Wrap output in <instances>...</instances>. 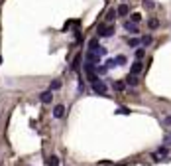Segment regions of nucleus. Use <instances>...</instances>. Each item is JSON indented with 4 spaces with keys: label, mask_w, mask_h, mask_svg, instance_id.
<instances>
[{
    "label": "nucleus",
    "mask_w": 171,
    "mask_h": 166,
    "mask_svg": "<svg viewBox=\"0 0 171 166\" xmlns=\"http://www.w3.org/2000/svg\"><path fill=\"white\" fill-rule=\"evenodd\" d=\"M97 32H98L100 38H110V36H114V28H110V26H106V24H100L97 28Z\"/></svg>",
    "instance_id": "f257e3e1"
},
{
    "label": "nucleus",
    "mask_w": 171,
    "mask_h": 166,
    "mask_svg": "<svg viewBox=\"0 0 171 166\" xmlns=\"http://www.w3.org/2000/svg\"><path fill=\"white\" fill-rule=\"evenodd\" d=\"M90 87H93V91H94L97 95H106V91H108V87H106L104 81H97V83L90 85Z\"/></svg>",
    "instance_id": "f03ea898"
},
{
    "label": "nucleus",
    "mask_w": 171,
    "mask_h": 166,
    "mask_svg": "<svg viewBox=\"0 0 171 166\" xmlns=\"http://www.w3.org/2000/svg\"><path fill=\"white\" fill-rule=\"evenodd\" d=\"M142 69H144V63H142L140 60H136L134 63H132V67H130V75H138Z\"/></svg>",
    "instance_id": "7ed1b4c3"
},
{
    "label": "nucleus",
    "mask_w": 171,
    "mask_h": 166,
    "mask_svg": "<svg viewBox=\"0 0 171 166\" xmlns=\"http://www.w3.org/2000/svg\"><path fill=\"white\" fill-rule=\"evenodd\" d=\"M53 117H55V119L65 117V107H63V105H55V107H53Z\"/></svg>",
    "instance_id": "20e7f679"
},
{
    "label": "nucleus",
    "mask_w": 171,
    "mask_h": 166,
    "mask_svg": "<svg viewBox=\"0 0 171 166\" xmlns=\"http://www.w3.org/2000/svg\"><path fill=\"white\" fill-rule=\"evenodd\" d=\"M40 99H41V103H51L53 101V91H44V93L40 95Z\"/></svg>",
    "instance_id": "39448f33"
},
{
    "label": "nucleus",
    "mask_w": 171,
    "mask_h": 166,
    "mask_svg": "<svg viewBox=\"0 0 171 166\" xmlns=\"http://www.w3.org/2000/svg\"><path fill=\"white\" fill-rule=\"evenodd\" d=\"M124 28L130 32V34H138V24L130 22V20H128V22H124Z\"/></svg>",
    "instance_id": "423d86ee"
},
{
    "label": "nucleus",
    "mask_w": 171,
    "mask_h": 166,
    "mask_svg": "<svg viewBox=\"0 0 171 166\" xmlns=\"http://www.w3.org/2000/svg\"><path fill=\"white\" fill-rule=\"evenodd\" d=\"M138 81H140V79H138L136 75H128L126 77V85L128 87H138Z\"/></svg>",
    "instance_id": "0eeeda50"
},
{
    "label": "nucleus",
    "mask_w": 171,
    "mask_h": 166,
    "mask_svg": "<svg viewBox=\"0 0 171 166\" xmlns=\"http://www.w3.org/2000/svg\"><path fill=\"white\" fill-rule=\"evenodd\" d=\"M116 12H118V16H126L128 12H130V8H128L126 4H120V6L116 8Z\"/></svg>",
    "instance_id": "6e6552de"
},
{
    "label": "nucleus",
    "mask_w": 171,
    "mask_h": 166,
    "mask_svg": "<svg viewBox=\"0 0 171 166\" xmlns=\"http://www.w3.org/2000/svg\"><path fill=\"white\" fill-rule=\"evenodd\" d=\"M130 22H134V24H140V22H142V16L138 14V12H132V14H130Z\"/></svg>",
    "instance_id": "1a4fd4ad"
},
{
    "label": "nucleus",
    "mask_w": 171,
    "mask_h": 166,
    "mask_svg": "<svg viewBox=\"0 0 171 166\" xmlns=\"http://www.w3.org/2000/svg\"><path fill=\"white\" fill-rule=\"evenodd\" d=\"M148 26H149V30H156V28H159V20L157 18H149Z\"/></svg>",
    "instance_id": "9d476101"
},
{
    "label": "nucleus",
    "mask_w": 171,
    "mask_h": 166,
    "mask_svg": "<svg viewBox=\"0 0 171 166\" xmlns=\"http://www.w3.org/2000/svg\"><path fill=\"white\" fill-rule=\"evenodd\" d=\"M116 14H118L116 10H108V14H106V22H114V20H116Z\"/></svg>",
    "instance_id": "9b49d317"
},
{
    "label": "nucleus",
    "mask_w": 171,
    "mask_h": 166,
    "mask_svg": "<svg viewBox=\"0 0 171 166\" xmlns=\"http://www.w3.org/2000/svg\"><path fill=\"white\" fill-rule=\"evenodd\" d=\"M61 87V81H57V79H53V81L49 83V91H57Z\"/></svg>",
    "instance_id": "f8f14e48"
},
{
    "label": "nucleus",
    "mask_w": 171,
    "mask_h": 166,
    "mask_svg": "<svg viewBox=\"0 0 171 166\" xmlns=\"http://www.w3.org/2000/svg\"><path fill=\"white\" fill-rule=\"evenodd\" d=\"M116 65H126V63H128V60H126V56H118V57H116Z\"/></svg>",
    "instance_id": "ddd939ff"
},
{
    "label": "nucleus",
    "mask_w": 171,
    "mask_h": 166,
    "mask_svg": "<svg viewBox=\"0 0 171 166\" xmlns=\"http://www.w3.org/2000/svg\"><path fill=\"white\" fill-rule=\"evenodd\" d=\"M140 44H142L140 38H130V40H128V46H132V47H136V46H140Z\"/></svg>",
    "instance_id": "4468645a"
},
{
    "label": "nucleus",
    "mask_w": 171,
    "mask_h": 166,
    "mask_svg": "<svg viewBox=\"0 0 171 166\" xmlns=\"http://www.w3.org/2000/svg\"><path fill=\"white\" fill-rule=\"evenodd\" d=\"M47 166H59V158H57V156H49V160H47Z\"/></svg>",
    "instance_id": "2eb2a0df"
},
{
    "label": "nucleus",
    "mask_w": 171,
    "mask_h": 166,
    "mask_svg": "<svg viewBox=\"0 0 171 166\" xmlns=\"http://www.w3.org/2000/svg\"><path fill=\"white\" fill-rule=\"evenodd\" d=\"M124 87H126V81H116L114 83V89L116 91H124Z\"/></svg>",
    "instance_id": "dca6fc26"
},
{
    "label": "nucleus",
    "mask_w": 171,
    "mask_h": 166,
    "mask_svg": "<svg viewBox=\"0 0 171 166\" xmlns=\"http://www.w3.org/2000/svg\"><path fill=\"white\" fill-rule=\"evenodd\" d=\"M146 56V50H144V47H140V50H136V60H140L142 61V57Z\"/></svg>",
    "instance_id": "f3484780"
},
{
    "label": "nucleus",
    "mask_w": 171,
    "mask_h": 166,
    "mask_svg": "<svg viewBox=\"0 0 171 166\" xmlns=\"http://www.w3.org/2000/svg\"><path fill=\"white\" fill-rule=\"evenodd\" d=\"M79 65H81V56H79V57H75V61H73V69H79Z\"/></svg>",
    "instance_id": "a211bd4d"
},
{
    "label": "nucleus",
    "mask_w": 171,
    "mask_h": 166,
    "mask_svg": "<svg viewBox=\"0 0 171 166\" xmlns=\"http://www.w3.org/2000/svg\"><path fill=\"white\" fill-rule=\"evenodd\" d=\"M116 113H118V115H122V113H124V115H130V109H128V107H120Z\"/></svg>",
    "instance_id": "6ab92c4d"
},
{
    "label": "nucleus",
    "mask_w": 171,
    "mask_h": 166,
    "mask_svg": "<svg viewBox=\"0 0 171 166\" xmlns=\"http://www.w3.org/2000/svg\"><path fill=\"white\" fill-rule=\"evenodd\" d=\"M112 67H116V61L114 60H106V69H112Z\"/></svg>",
    "instance_id": "aec40b11"
},
{
    "label": "nucleus",
    "mask_w": 171,
    "mask_h": 166,
    "mask_svg": "<svg viewBox=\"0 0 171 166\" xmlns=\"http://www.w3.org/2000/svg\"><path fill=\"white\" fill-rule=\"evenodd\" d=\"M142 44H144V46H149V44H152V38H149V36H144V38H142Z\"/></svg>",
    "instance_id": "412c9836"
},
{
    "label": "nucleus",
    "mask_w": 171,
    "mask_h": 166,
    "mask_svg": "<svg viewBox=\"0 0 171 166\" xmlns=\"http://www.w3.org/2000/svg\"><path fill=\"white\" fill-rule=\"evenodd\" d=\"M144 4H146L148 8H153V2H152V0H144Z\"/></svg>",
    "instance_id": "4be33fe9"
},
{
    "label": "nucleus",
    "mask_w": 171,
    "mask_h": 166,
    "mask_svg": "<svg viewBox=\"0 0 171 166\" xmlns=\"http://www.w3.org/2000/svg\"><path fill=\"white\" fill-rule=\"evenodd\" d=\"M165 125L171 127V115H169V117H165Z\"/></svg>",
    "instance_id": "5701e85b"
}]
</instances>
